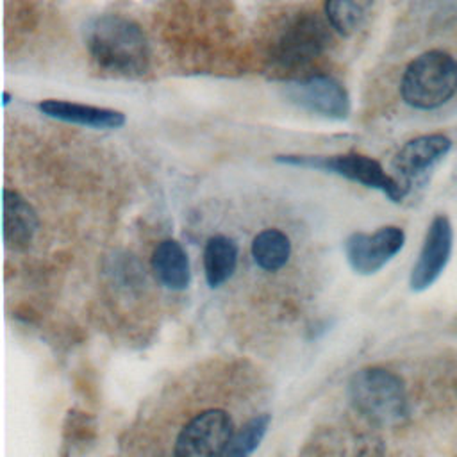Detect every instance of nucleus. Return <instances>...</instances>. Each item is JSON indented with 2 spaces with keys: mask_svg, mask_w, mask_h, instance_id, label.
Segmentation results:
<instances>
[{
  "mask_svg": "<svg viewBox=\"0 0 457 457\" xmlns=\"http://www.w3.org/2000/svg\"><path fill=\"white\" fill-rule=\"evenodd\" d=\"M86 46L105 71L137 77L148 70L150 46L141 27L120 14H102L86 29Z\"/></svg>",
  "mask_w": 457,
  "mask_h": 457,
  "instance_id": "nucleus-1",
  "label": "nucleus"
},
{
  "mask_svg": "<svg viewBox=\"0 0 457 457\" xmlns=\"http://www.w3.org/2000/svg\"><path fill=\"white\" fill-rule=\"evenodd\" d=\"M457 93V59L443 50H428L414 57L403 70L400 95L420 111L445 105Z\"/></svg>",
  "mask_w": 457,
  "mask_h": 457,
  "instance_id": "nucleus-2",
  "label": "nucleus"
},
{
  "mask_svg": "<svg viewBox=\"0 0 457 457\" xmlns=\"http://www.w3.org/2000/svg\"><path fill=\"white\" fill-rule=\"evenodd\" d=\"M350 400L368 420L395 425L407 416V395L398 375L384 368H362L348 384Z\"/></svg>",
  "mask_w": 457,
  "mask_h": 457,
  "instance_id": "nucleus-3",
  "label": "nucleus"
},
{
  "mask_svg": "<svg viewBox=\"0 0 457 457\" xmlns=\"http://www.w3.org/2000/svg\"><path fill=\"white\" fill-rule=\"evenodd\" d=\"M275 161L336 173L352 182L378 189L393 202H400L407 195V189L395 177L387 175L378 161L357 152L341 155H277Z\"/></svg>",
  "mask_w": 457,
  "mask_h": 457,
  "instance_id": "nucleus-4",
  "label": "nucleus"
},
{
  "mask_svg": "<svg viewBox=\"0 0 457 457\" xmlns=\"http://www.w3.org/2000/svg\"><path fill=\"white\" fill-rule=\"evenodd\" d=\"M232 428V420L223 409H207L179 432L173 455L221 457L234 437Z\"/></svg>",
  "mask_w": 457,
  "mask_h": 457,
  "instance_id": "nucleus-5",
  "label": "nucleus"
},
{
  "mask_svg": "<svg viewBox=\"0 0 457 457\" xmlns=\"http://www.w3.org/2000/svg\"><path fill=\"white\" fill-rule=\"evenodd\" d=\"M330 36L327 25L316 12L295 16L278 34L273 57L280 66H302L316 59L327 46Z\"/></svg>",
  "mask_w": 457,
  "mask_h": 457,
  "instance_id": "nucleus-6",
  "label": "nucleus"
},
{
  "mask_svg": "<svg viewBox=\"0 0 457 457\" xmlns=\"http://www.w3.org/2000/svg\"><path fill=\"white\" fill-rule=\"evenodd\" d=\"M403 243V230L395 225H387L373 234L353 232L345 241V253L350 268L355 273L373 275L402 250Z\"/></svg>",
  "mask_w": 457,
  "mask_h": 457,
  "instance_id": "nucleus-7",
  "label": "nucleus"
},
{
  "mask_svg": "<svg viewBox=\"0 0 457 457\" xmlns=\"http://www.w3.org/2000/svg\"><path fill=\"white\" fill-rule=\"evenodd\" d=\"M286 96L295 105L325 118L343 120L350 114V96L345 86L328 75L289 82L286 84Z\"/></svg>",
  "mask_w": 457,
  "mask_h": 457,
  "instance_id": "nucleus-8",
  "label": "nucleus"
},
{
  "mask_svg": "<svg viewBox=\"0 0 457 457\" xmlns=\"http://www.w3.org/2000/svg\"><path fill=\"white\" fill-rule=\"evenodd\" d=\"M452 241L453 232L450 220L445 214L434 216L411 273V287L414 291H423L437 280L450 261Z\"/></svg>",
  "mask_w": 457,
  "mask_h": 457,
  "instance_id": "nucleus-9",
  "label": "nucleus"
},
{
  "mask_svg": "<svg viewBox=\"0 0 457 457\" xmlns=\"http://www.w3.org/2000/svg\"><path fill=\"white\" fill-rule=\"evenodd\" d=\"M452 148L450 137L445 134H423L409 139L393 157V170L396 171V180L407 189L414 180L427 175L432 166L443 159Z\"/></svg>",
  "mask_w": 457,
  "mask_h": 457,
  "instance_id": "nucleus-10",
  "label": "nucleus"
},
{
  "mask_svg": "<svg viewBox=\"0 0 457 457\" xmlns=\"http://www.w3.org/2000/svg\"><path fill=\"white\" fill-rule=\"evenodd\" d=\"M37 109L48 118H55V120L82 125V127L102 129V130L120 129L125 123V114L120 111L68 102V100L48 98L39 102Z\"/></svg>",
  "mask_w": 457,
  "mask_h": 457,
  "instance_id": "nucleus-11",
  "label": "nucleus"
},
{
  "mask_svg": "<svg viewBox=\"0 0 457 457\" xmlns=\"http://www.w3.org/2000/svg\"><path fill=\"white\" fill-rule=\"evenodd\" d=\"M37 228L34 207L14 189H4V241L12 250L30 245Z\"/></svg>",
  "mask_w": 457,
  "mask_h": 457,
  "instance_id": "nucleus-12",
  "label": "nucleus"
},
{
  "mask_svg": "<svg viewBox=\"0 0 457 457\" xmlns=\"http://www.w3.org/2000/svg\"><path fill=\"white\" fill-rule=\"evenodd\" d=\"M152 268L155 277L168 289H186L191 280L189 259L186 250L175 239L161 241L152 253Z\"/></svg>",
  "mask_w": 457,
  "mask_h": 457,
  "instance_id": "nucleus-13",
  "label": "nucleus"
},
{
  "mask_svg": "<svg viewBox=\"0 0 457 457\" xmlns=\"http://www.w3.org/2000/svg\"><path fill=\"white\" fill-rule=\"evenodd\" d=\"M237 264V245L227 236H212L204 248V270L211 287L228 280Z\"/></svg>",
  "mask_w": 457,
  "mask_h": 457,
  "instance_id": "nucleus-14",
  "label": "nucleus"
},
{
  "mask_svg": "<svg viewBox=\"0 0 457 457\" xmlns=\"http://www.w3.org/2000/svg\"><path fill=\"white\" fill-rule=\"evenodd\" d=\"M291 241L278 228H264L253 237L252 257L266 271H277L289 261Z\"/></svg>",
  "mask_w": 457,
  "mask_h": 457,
  "instance_id": "nucleus-15",
  "label": "nucleus"
},
{
  "mask_svg": "<svg viewBox=\"0 0 457 457\" xmlns=\"http://www.w3.org/2000/svg\"><path fill=\"white\" fill-rule=\"evenodd\" d=\"M377 0H325V14L336 32L355 34L368 20Z\"/></svg>",
  "mask_w": 457,
  "mask_h": 457,
  "instance_id": "nucleus-16",
  "label": "nucleus"
},
{
  "mask_svg": "<svg viewBox=\"0 0 457 457\" xmlns=\"http://www.w3.org/2000/svg\"><path fill=\"white\" fill-rule=\"evenodd\" d=\"M270 425V414H259L232 437L221 457H248L264 437Z\"/></svg>",
  "mask_w": 457,
  "mask_h": 457,
  "instance_id": "nucleus-17",
  "label": "nucleus"
},
{
  "mask_svg": "<svg viewBox=\"0 0 457 457\" xmlns=\"http://www.w3.org/2000/svg\"><path fill=\"white\" fill-rule=\"evenodd\" d=\"M7 104H9V95L4 93V105H7Z\"/></svg>",
  "mask_w": 457,
  "mask_h": 457,
  "instance_id": "nucleus-18",
  "label": "nucleus"
}]
</instances>
